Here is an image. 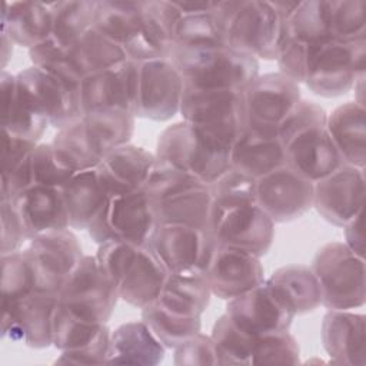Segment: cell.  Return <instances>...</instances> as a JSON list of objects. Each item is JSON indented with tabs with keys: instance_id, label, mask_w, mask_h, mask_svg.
I'll return each mask as SVG.
<instances>
[{
	"instance_id": "obj_1",
	"label": "cell",
	"mask_w": 366,
	"mask_h": 366,
	"mask_svg": "<svg viewBox=\"0 0 366 366\" xmlns=\"http://www.w3.org/2000/svg\"><path fill=\"white\" fill-rule=\"evenodd\" d=\"M326 119L323 107L302 99L277 130L286 166L313 183L345 164L327 133Z\"/></svg>"
},
{
	"instance_id": "obj_2",
	"label": "cell",
	"mask_w": 366,
	"mask_h": 366,
	"mask_svg": "<svg viewBox=\"0 0 366 366\" xmlns=\"http://www.w3.org/2000/svg\"><path fill=\"white\" fill-rule=\"evenodd\" d=\"M96 260L119 299L139 309L156 302L170 273L150 244L103 243Z\"/></svg>"
},
{
	"instance_id": "obj_3",
	"label": "cell",
	"mask_w": 366,
	"mask_h": 366,
	"mask_svg": "<svg viewBox=\"0 0 366 366\" xmlns=\"http://www.w3.org/2000/svg\"><path fill=\"white\" fill-rule=\"evenodd\" d=\"M227 46L263 60H276L283 34V19L272 1H216L213 10Z\"/></svg>"
},
{
	"instance_id": "obj_4",
	"label": "cell",
	"mask_w": 366,
	"mask_h": 366,
	"mask_svg": "<svg viewBox=\"0 0 366 366\" xmlns=\"http://www.w3.org/2000/svg\"><path fill=\"white\" fill-rule=\"evenodd\" d=\"M230 146L182 120L167 126L157 139L156 157L204 184H212L230 167Z\"/></svg>"
},
{
	"instance_id": "obj_5",
	"label": "cell",
	"mask_w": 366,
	"mask_h": 366,
	"mask_svg": "<svg viewBox=\"0 0 366 366\" xmlns=\"http://www.w3.org/2000/svg\"><path fill=\"white\" fill-rule=\"evenodd\" d=\"M169 60L182 74L186 89L243 90L259 74V60L232 47H173Z\"/></svg>"
},
{
	"instance_id": "obj_6",
	"label": "cell",
	"mask_w": 366,
	"mask_h": 366,
	"mask_svg": "<svg viewBox=\"0 0 366 366\" xmlns=\"http://www.w3.org/2000/svg\"><path fill=\"white\" fill-rule=\"evenodd\" d=\"M366 37L356 40L327 39L307 46L303 83L323 97L349 92L365 76Z\"/></svg>"
},
{
	"instance_id": "obj_7",
	"label": "cell",
	"mask_w": 366,
	"mask_h": 366,
	"mask_svg": "<svg viewBox=\"0 0 366 366\" xmlns=\"http://www.w3.org/2000/svg\"><path fill=\"white\" fill-rule=\"evenodd\" d=\"M322 305L329 310H349L365 305V257L343 242H329L315 254L312 266Z\"/></svg>"
},
{
	"instance_id": "obj_8",
	"label": "cell",
	"mask_w": 366,
	"mask_h": 366,
	"mask_svg": "<svg viewBox=\"0 0 366 366\" xmlns=\"http://www.w3.org/2000/svg\"><path fill=\"white\" fill-rule=\"evenodd\" d=\"M157 226L153 204L142 189L107 196L87 232L97 244L124 242L142 246L149 244Z\"/></svg>"
},
{
	"instance_id": "obj_9",
	"label": "cell",
	"mask_w": 366,
	"mask_h": 366,
	"mask_svg": "<svg viewBox=\"0 0 366 366\" xmlns=\"http://www.w3.org/2000/svg\"><path fill=\"white\" fill-rule=\"evenodd\" d=\"M184 122L232 147L246 127L243 90L186 89L180 112Z\"/></svg>"
},
{
	"instance_id": "obj_10",
	"label": "cell",
	"mask_w": 366,
	"mask_h": 366,
	"mask_svg": "<svg viewBox=\"0 0 366 366\" xmlns=\"http://www.w3.org/2000/svg\"><path fill=\"white\" fill-rule=\"evenodd\" d=\"M209 233L216 246L233 247L262 257L274 237V222L256 204L212 206Z\"/></svg>"
},
{
	"instance_id": "obj_11",
	"label": "cell",
	"mask_w": 366,
	"mask_h": 366,
	"mask_svg": "<svg viewBox=\"0 0 366 366\" xmlns=\"http://www.w3.org/2000/svg\"><path fill=\"white\" fill-rule=\"evenodd\" d=\"M300 100L299 84L280 71L257 74L243 89L246 127L277 133Z\"/></svg>"
},
{
	"instance_id": "obj_12",
	"label": "cell",
	"mask_w": 366,
	"mask_h": 366,
	"mask_svg": "<svg viewBox=\"0 0 366 366\" xmlns=\"http://www.w3.org/2000/svg\"><path fill=\"white\" fill-rule=\"evenodd\" d=\"M57 299L60 306L86 320L107 323L119 295L100 270L96 256H83Z\"/></svg>"
},
{
	"instance_id": "obj_13",
	"label": "cell",
	"mask_w": 366,
	"mask_h": 366,
	"mask_svg": "<svg viewBox=\"0 0 366 366\" xmlns=\"http://www.w3.org/2000/svg\"><path fill=\"white\" fill-rule=\"evenodd\" d=\"M36 292L59 296L69 276L83 259V249L73 232L60 230L30 240L26 249Z\"/></svg>"
},
{
	"instance_id": "obj_14",
	"label": "cell",
	"mask_w": 366,
	"mask_h": 366,
	"mask_svg": "<svg viewBox=\"0 0 366 366\" xmlns=\"http://www.w3.org/2000/svg\"><path fill=\"white\" fill-rule=\"evenodd\" d=\"M16 79L27 103L54 129H63L81 117L80 87H70L33 64L20 70Z\"/></svg>"
},
{
	"instance_id": "obj_15",
	"label": "cell",
	"mask_w": 366,
	"mask_h": 366,
	"mask_svg": "<svg viewBox=\"0 0 366 366\" xmlns=\"http://www.w3.org/2000/svg\"><path fill=\"white\" fill-rule=\"evenodd\" d=\"M224 315L250 336L286 332L296 316L266 279L256 287L229 299Z\"/></svg>"
},
{
	"instance_id": "obj_16",
	"label": "cell",
	"mask_w": 366,
	"mask_h": 366,
	"mask_svg": "<svg viewBox=\"0 0 366 366\" xmlns=\"http://www.w3.org/2000/svg\"><path fill=\"white\" fill-rule=\"evenodd\" d=\"M315 183L302 177L289 166L256 179V204L274 222H292L313 207Z\"/></svg>"
},
{
	"instance_id": "obj_17",
	"label": "cell",
	"mask_w": 366,
	"mask_h": 366,
	"mask_svg": "<svg viewBox=\"0 0 366 366\" xmlns=\"http://www.w3.org/2000/svg\"><path fill=\"white\" fill-rule=\"evenodd\" d=\"M139 61L126 59L119 64L83 77L79 89L81 116L100 109H120L136 116Z\"/></svg>"
},
{
	"instance_id": "obj_18",
	"label": "cell",
	"mask_w": 366,
	"mask_h": 366,
	"mask_svg": "<svg viewBox=\"0 0 366 366\" xmlns=\"http://www.w3.org/2000/svg\"><path fill=\"white\" fill-rule=\"evenodd\" d=\"M136 117L164 122L180 112L184 81L169 59L139 63Z\"/></svg>"
},
{
	"instance_id": "obj_19",
	"label": "cell",
	"mask_w": 366,
	"mask_h": 366,
	"mask_svg": "<svg viewBox=\"0 0 366 366\" xmlns=\"http://www.w3.org/2000/svg\"><path fill=\"white\" fill-rule=\"evenodd\" d=\"M149 244L170 273H206L216 246L207 230L187 224H159Z\"/></svg>"
},
{
	"instance_id": "obj_20",
	"label": "cell",
	"mask_w": 366,
	"mask_h": 366,
	"mask_svg": "<svg viewBox=\"0 0 366 366\" xmlns=\"http://www.w3.org/2000/svg\"><path fill=\"white\" fill-rule=\"evenodd\" d=\"M57 305V296L31 292L11 305L1 306V336L14 342H23L34 349L51 346L53 319Z\"/></svg>"
},
{
	"instance_id": "obj_21",
	"label": "cell",
	"mask_w": 366,
	"mask_h": 366,
	"mask_svg": "<svg viewBox=\"0 0 366 366\" xmlns=\"http://www.w3.org/2000/svg\"><path fill=\"white\" fill-rule=\"evenodd\" d=\"M365 183V169L342 164L315 183L313 207L326 222L343 227L363 212Z\"/></svg>"
},
{
	"instance_id": "obj_22",
	"label": "cell",
	"mask_w": 366,
	"mask_h": 366,
	"mask_svg": "<svg viewBox=\"0 0 366 366\" xmlns=\"http://www.w3.org/2000/svg\"><path fill=\"white\" fill-rule=\"evenodd\" d=\"M206 277L212 295L219 299H233L264 280V269L259 256L249 252L214 246Z\"/></svg>"
},
{
	"instance_id": "obj_23",
	"label": "cell",
	"mask_w": 366,
	"mask_h": 366,
	"mask_svg": "<svg viewBox=\"0 0 366 366\" xmlns=\"http://www.w3.org/2000/svg\"><path fill=\"white\" fill-rule=\"evenodd\" d=\"M154 163L156 154L127 143L109 152L97 172L107 196L124 194L144 187Z\"/></svg>"
},
{
	"instance_id": "obj_24",
	"label": "cell",
	"mask_w": 366,
	"mask_h": 366,
	"mask_svg": "<svg viewBox=\"0 0 366 366\" xmlns=\"http://www.w3.org/2000/svg\"><path fill=\"white\" fill-rule=\"evenodd\" d=\"M365 316L349 310H327L322 322V343L333 363H366Z\"/></svg>"
},
{
	"instance_id": "obj_25",
	"label": "cell",
	"mask_w": 366,
	"mask_h": 366,
	"mask_svg": "<svg viewBox=\"0 0 366 366\" xmlns=\"http://www.w3.org/2000/svg\"><path fill=\"white\" fill-rule=\"evenodd\" d=\"M13 202L21 216L29 240L70 227L61 189L31 186Z\"/></svg>"
},
{
	"instance_id": "obj_26",
	"label": "cell",
	"mask_w": 366,
	"mask_h": 366,
	"mask_svg": "<svg viewBox=\"0 0 366 366\" xmlns=\"http://www.w3.org/2000/svg\"><path fill=\"white\" fill-rule=\"evenodd\" d=\"M286 164L282 140L274 132L247 129L237 136L230 149V167L259 179Z\"/></svg>"
},
{
	"instance_id": "obj_27",
	"label": "cell",
	"mask_w": 366,
	"mask_h": 366,
	"mask_svg": "<svg viewBox=\"0 0 366 366\" xmlns=\"http://www.w3.org/2000/svg\"><path fill=\"white\" fill-rule=\"evenodd\" d=\"M152 204L159 224H187L209 232L213 206L209 184L194 180Z\"/></svg>"
},
{
	"instance_id": "obj_28",
	"label": "cell",
	"mask_w": 366,
	"mask_h": 366,
	"mask_svg": "<svg viewBox=\"0 0 366 366\" xmlns=\"http://www.w3.org/2000/svg\"><path fill=\"white\" fill-rule=\"evenodd\" d=\"M327 133L345 164L365 169L366 164V110L347 102L327 114Z\"/></svg>"
},
{
	"instance_id": "obj_29",
	"label": "cell",
	"mask_w": 366,
	"mask_h": 366,
	"mask_svg": "<svg viewBox=\"0 0 366 366\" xmlns=\"http://www.w3.org/2000/svg\"><path fill=\"white\" fill-rule=\"evenodd\" d=\"M0 23L13 43L30 50L51 36V4L29 0L4 1Z\"/></svg>"
},
{
	"instance_id": "obj_30",
	"label": "cell",
	"mask_w": 366,
	"mask_h": 366,
	"mask_svg": "<svg viewBox=\"0 0 366 366\" xmlns=\"http://www.w3.org/2000/svg\"><path fill=\"white\" fill-rule=\"evenodd\" d=\"M166 347L143 320L127 322L110 332L106 363L157 365L164 359Z\"/></svg>"
},
{
	"instance_id": "obj_31",
	"label": "cell",
	"mask_w": 366,
	"mask_h": 366,
	"mask_svg": "<svg viewBox=\"0 0 366 366\" xmlns=\"http://www.w3.org/2000/svg\"><path fill=\"white\" fill-rule=\"evenodd\" d=\"M212 290L204 272L169 273L156 299L159 306L187 317H200L207 309Z\"/></svg>"
},
{
	"instance_id": "obj_32",
	"label": "cell",
	"mask_w": 366,
	"mask_h": 366,
	"mask_svg": "<svg viewBox=\"0 0 366 366\" xmlns=\"http://www.w3.org/2000/svg\"><path fill=\"white\" fill-rule=\"evenodd\" d=\"M93 27L127 53L144 40L140 1H97Z\"/></svg>"
},
{
	"instance_id": "obj_33",
	"label": "cell",
	"mask_w": 366,
	"mask_h": 366,
	"mask_svg": "<svg viewBox=\"0 0 366 366\" xmlns=\"http://www.w3.org/2000/svg\"><path fill=\"white\" fill-rule=\"evenodd\" d=\"M0 93L3 130L39 142L50 124L27 103L19 89L16 74L7 73L6 70L1 71Z\"/></svg>"
},
{
	"instance_id": "obj_34",
	"label": "cell",
	"mask_w": 366,
	"mask_h": 366,
	"mask_svg": "<svg viewBox=\"0 0 366 366\" xmlns=\"http://www.w3.org/2000/svg\"><path fill=\"white\" fill-rule=\"evenodd\" d=\"M266 282L295 315H303L322 305L317 279L312 269L305 264L279 267Z\"/></svg>"
},
{
	"instance_id": "obj_35",
	"label": "cell",
	"mask_w": 366,
	"mask_h": 366,
	"mask_svg": "<svg viewBox=\"0 0 366 366\" xmlns=\"http://www.w3.org/2000/svg\"><path fill=\"white\" fill-rule=\"evenodd\" d=\"M61 192L71 229H87L107 197L97 167L76 172Z\"/></svg>"
},
{
	"instance_id": "obj_36",
	"label": "cell",
	"mask_w": 366,
	"mask_h": 366,
	"mask_svg": "<svg viewBox=\"0 0 366 366\" xmlns=\"http://www.w3.org/2000/svg\"><path fill=\"white\" fill-rule=\"evenodd\" d=\"M66 53L70 64L81 77L107 70L127 59L119 44L103 36L94 27L74 41Z\"/></svg>"
},
{
	"instance_id": "obj_37",
	"label": "cell",
	"mask_w": 366,
	"mask_h": 366,
	"mask_svg": "<svg viewBox=\"0 0 366 366\" xmlns=\"http://www.w3.org/2000/svg\"><path fill=\"white\" fill-rule=\"evenodd\" d=\"M136 116L120 109H100L81 116V122L103 156L127 144L134 132Z\"/></svg>"
},
{
	"instance_id": "obj_38",
	"label": "cell",
	"mask_w": 366,
	"mask_h": 366,
	"mask_svg": "<svg viewBox=\"0 0 366 366\" xmlns=\"http://www.w3.org/2000/svg\"><path fill=\"white\" fill-rule=\"evenodd\" d=\"M97 1L69 0L53 1V26L50 40L59 47L67 50L86 31L93 27Z\"/></svg>"
},
{
	"instance_id": "obj_39",
	"label": "cell",
	"mask_w": 366,
	"mask_h": 366,
	"mask_svg": "<svg viewBox=\"0 0 366 366\" xmlns=\"http://www.w3.org/2000/svg\"><path fill=\"white\" fill-rule=\"evenodd\" d=\"M143 37L163 57L169 59L174 46V31L182 13L174 1H140Z\"/></svg>"
},
{
	"instance_id": "obj_40",
	"label": "cell",
	"mask_w": 366,
	"mask_h": 366,
	"mask_svg": "<svg viewBox=\"0 0 366 366\" xmlns=\"http://www.w3.org/2000/svg\"><path fill=\"white\" fill-rule=\"evenodd\" d=\"M110 335L106 323L86 320L57 305L53 319V345L60 352L81 350Z\"/></svg>"
},
{
	"instance_id": "obj_41",
	"label": "cell",
	"mask_w": 366,
	"mask_h": 366,
	"mask_svg": "<svg viewBox=\"0 0 366 366\" xmlns=\"http://www.w3.org/2000/svg\"><path fill=\"white\" fill-rule=\"evenodd\" d=\"M51 144L59 157L74 172L94 169L104 159L89 136L81 117L77 122L59 129Z\"/></svg>"
},
{
	"instance_id": "obj_42",
	"label": "cell",
	"mask_w": 366,
	"mask_h": 366,
	"mask_svg": "<svg viewBox=\"0 0 366 366\" xmlns=\"http://www.w3.org/2000/svg\"><path fill=\"white\" fill-rule=\"evenodd\" d=\"M282 37L300 43H319L330 37L327 1H299L292 14L283 21Z\"/></svg>"
},
{
	"instance_id": "obj_43",
	"label": "cell",
	"mask_w": 366,
	"mask_h": 366,
	"mask_svg": "<svg viewBox=\"0 0 366 366\" xmlns=\"http://www.w3.org/2000/svg\"><path fill=\"white\" fill-rule=\"evenodd\" d=\"M213 10L194 14H182L176 26L173 47L189 50L229 47L224 31Z\"/></svg>"
},
{
	"instance_id": "obj_44",
	"label": "cell",
	"mask_w": 366,
	"mask_h": 366,
	"mask_svg": "<svg viewBox=\"0 0 366 366\" xmlns=\"http://www.w3.org/2000/svg\"><path fill=\"white\" fill-rule=\"evenodd\" d=\"M142 320L166 349L173 350L202 329L200 317L182 316L159 306L157 303L147 305L142 309Z\"/></svg>"
},
{
	"instance_id": "obj_45",
	"label": "cell",
	"mask_w": 366,
	"mask_h": 366,
	"mask_svg": "<svg viewBox=\"0 0 366 366\" xmlns=\"http://www.w3.org/2000/svg\"><path fill=\"white\" fill-rule=\"evenodd\" d=\"M210 336L216 345L220 365H252L256 336L237 329L224 313L216 319Z\"/></svg>"
},
{
	"instance_id": "obj_46",
	"label": "cell",
	"mask_w": 366,
	"mask_h": 366,
	"mask_svg": "<svg viewBox=\"0 0 366 366\" xmlns=\"http://www.w3.org/2000/svg\"><path fill=\"white\" fill-rule=\"evenodd\" d=\"M1 306L11 305L36 292L34 276L26 250L1 254Z\"/></svg>"
},
{
	"instance_id": "obj_47",
	"label": "cell",
	"mask_w": 366,
	"mask_h": 366,
	"mask_svg": "<svg viewBox=\"0 0 366 366\" xmlns=\"http://www.w3.org/2000/svg\"><path fill=\"white\" fill-rule=\"evenodd\" d=\"M329 31L332 39L356 40L366 37V3L327 1Z\"/></svg>"
},
{
	"instance_id": "obj_48",
	"label": "cell",
	"mask_w": 366,
	"mask_h": 366,
	"mask_svg": "<svg viewBox=\"0 0 366 366\" xmlns=\"http://www.w3.org/2000/svg\"><path fill=\"white\" fill-rule=\"evenodd\" d=\"M33 186L61 189L76 173L56 153L51 143H39L30 157Z\"/></svg>"
},
{
	"instance_id": "obj_49",
	"label": "cell",
	"mask_w": 366,
	"mask_h": 366,
	"mask_svg": "<svg viewBox=\"0 0 366 366\" xmlns=\"http://www.w3.org/2000/svg\"><path fill=\"white\" fill-rule=\"evenodd\" d=\"M299 357V345L289 330L256 336L252 365H296L300 362Z\"/></svg>"
},
{
	"instance_id": "obj_50",
	"label": "cell",
	"mask_w": 366,
	"mask_h": 366,
	"mask_svg": "<svg viewBox=\"0 0 366 366\" xmlns=\"http://www.w3.org/2000/svg\"><path fill=\"white\" fill-rule=\"evenodd\" d=\"M254 179L229 167L210 187L213 204L216 206H236L244 203H256L254 200Z\"/></svg>"
},
{
	"instance_id": "obj_51",
	"label": "cell",
	"mask_w": 366,
	"mask_h": 366,
	"mask_svg": "<svg viewBox=\"0 0 366 366\" xmlns=\"http://www.w3.org/2000/svg\"><path fill=\"white\" fill-rule=\"evenodd\" d=\"M33 66L47 71L70 87H80L83 77L73 69L64 49L54 44L50 39L29 50Z\"/></svg>"
},
{
	"instance_id": "obj_52",
	"label": "cell",
	"mask_w": 366,
	"mask_h": 366,
	"mask_svg": "<svg viewBox=\"0 0 366 366\" xmlns=\"http://www.w3.org/2000/svg\"><path fill=\"white\" fill-rule=\"evenodd\" d=\"M174 365L203 366L220 365L216 345L210 335L202 332L193 335L174 349Z\"/></svg>"
},
{
	"instance_id": "obj_53",
	"label": "cell",
	"mask_w": 366,
	"mask_h": 366,
	"mask_svg": "<svg viewBox=\"0 0 366 366\" xmlns=\"http://www.w3.org/2000/svg\"><path fill=\"white\" fill-rule=\"evenodd\" d=\"M1 216V254L20 250L21 244L29 240L21 216L13 200L0 197Z\"/></svg>"
},
{
	"instance_id": "obj_54",
	"label": "cell",
	"mask_w": 366,
	"mask_h": 366,
	"mask_svg": "<svg viewBox=\"0 0 366 366\" xmlns=\"http://www.w3.org/2000/svg\"><path fill=\"white\" fill-rule=\"evenodd\" d=\"M37 144H39L37 142H33L30 139H24L3 130L0 177L9 176L10 173H13L24 160H27L31 156Z\"/></svg>"
},
{
	"instance_id": "obj_55",
	"label": "cell",
	"mask_w": 366,
	"mask_h": 366,
	"mask_svg": "<svg viewBox=\"0 0 366 366\" xmlns=\"http://www.w3.org/2000/svg\"><path fill=\"white\" fill-rule=\"evenodd\" d=\"M110 335L100 339L90 347L81 350H63L56 359V363H73V365H100L106 363L109 355Z\"/></svg>"
},
{
	"instance_id": "obj_56",
	"label": "cell",
	"mask_w": 366,
	"mask_h": 366,
	"mask_svg": "<svg viewBox=\"0 0 366 366\" xmlns=\"http://www.w3.org/2000/svg\"><path fill=\"white\" fill-rule=\"evenodd\" d=\"M345 229V244L355 252L357 256L365 257V220L363 212L343 226Z\"/></svg>"
},
{
	"instance_id": "obj_57",
	"label": "cell",
	"mask_w": 366,
	"mask_h": 366,
	"mask_svg": "<svg viewBox=\"0 0 366 366\" xmlns=\"http://www.w3.org/2000/svg\"><path fill=\"white\" fill-rule=\"evenodd\" d=\"M174 4L182 14H194L212 11L216 6V1H174Z\"/></svg>"
},
{
	"instance_id": "obj_58",
	"label": "cell",
	"mask_w": 366,
	"mask_h": 366,
	"mask_svg": "<svg viewBox=\"0 0 366 366\" xmlns=\"http://www.w3.org/2000/svg\"><path fill=\"white\" fill-rule=\"evenodd\" d=\"M13 40L10 39V36L1 30V66L4 69V66L7 64L9 59L11 57L13 53Z\"/></svg>"
}]
</instances>
